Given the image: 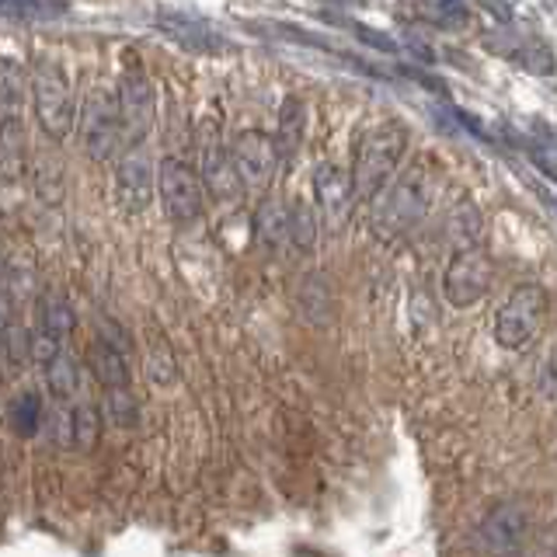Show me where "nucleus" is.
Wrapping results in <instances>:
<instances>
[{"mask_svg": "<svg viewBox=\"0 0 557 557\" xmlns=\"http://www.w3.org/2000/svg\"><path fill=\"white\" fill-rule=\"evenodd\" d=\"M28 74L14 57H0V126H25Z\"/></svg>", "mask_w": 557, "mask_h": 557, "instance_id": "obj_15", "label": "nucleus"}, {"mask_svg": "<svg viewBox=\"0 0 557 557\" xmlns=\"http://www.w3.org/2000/svg\"><path fill=\"white\" fill-rule=\"evenodd\" d=\"M157 196V164L147 147H129L115 157V202L122 213H147Z\"/></svg>", "mask_w": 557, "mask_h": 557, "instance_id": "obj_10", "label": "nucleus"}, {"mask_svg": "<svg viewBox=\"0 0 557 557\" xmlns=\"http://www.w3.org/2000/svg\"><path fill=\"white\" fill-rule=\"evenodd\" d=\"M115 104H119V122H122V144L144 147L153 122H157V91H153L150 77L136 63L122 74Z\"/></svg>", "mask_w": 557, "mask_h": 557, "instance_id": "obj_8", "label": "nucleus"}, {"mask_svg": "<svg viewBox=\"0 0 557 557\" xmlns=\"http://www.w3.org/2000/svg\"><path fill=\"white\" fill-rule=\"evenodd\" d=\"M231 150V164L237 171L240 188L248 191H265L278 171V157H275V144L269 133L261 129H244L234 136V144L226 147Z\"/></svg>", "mask_w": 557, "mask_h": 557, "instance_id": "obj_11", "label": "nucleus"}, {"mask_svg": "<svg viewBox=\"0 0 557 557\" xmlns=\"http://www.w3.org/2000/svg\"><path fill=\"white\" fill-rule=\"evenodd\" d=\"M87 370L95 373V380L109 391H126L133 383V366H129V345L126 331L115 324H101L95 342L87 345Z\"/></svg>", "mask_w": 557, "mask_h": 557, "instance_id": "obj_12", "label": "nucleus"}, {"mask_svg": "<svg viewBox=\"0 0 557 557\" xmlns=\"http://www.w3.org/2000/svg\"><path fill=\"white\" fill-rule=\"evenodd\" d=\"M144 370H147V380L153 383V387H161V391L174 387V380H178V362H174V352L164 338L150 342Z\"/></svg>", "mask_w": 557, "mask_h": 557, "instance_id": "obj_24", "label": "nucleus"}, {"mask_svg": "<svg viewBox=\"0 0 557 557\" xmlns=\"http://www.w3.org/2000/svg\"><path fill=\"white\" fill-rule=\"evenodd\" d=\"M35 327L49 331V335H57L63 345L74 338V327H77V313L70 307V300L63 293H46L39 300V310H35Z\"/></svg>", "mask_w": 557, "mask_h": 557, "instance_id": "obj_20", "label": "nucleus"}, {"mask_svg": "<svg viewBox=\"0 0 557 557\" xmlns=\"http://www.w3.org/2000/svg\"><path fill=\"white\" fill-rule=\"evenodd\" d=\"M304 129H307V109H304L300 98L289 95L283 104H278V126H275V136H272L278 164H289L293 157L300 153Z\"/></svg>", "mask_w": 557, "mask_h": 557, "instance_id": "obj_16", "label": "nucleus"}, {"mask_svg": "<svg viewBox=\"0 0 557 557\" xmlns=\"http://www.w3.org/2000/svg\"><path fill=\"white\" fill-rule=\"evenodd\" d=\"M161 28L178 46H185L188 52H223V49H231V42H226L223 35H216L213 28H206L199 22H191V17H185V14H164Z\"/></svg>", "mask_w": 557, "mask_h": 557, "instance_id": "obj_17", "label": "nucleus"}, {"mask_svg": "<svg viewBox=\"0 0 557 557\" xmlns=\"http://www.w3.org/2000/svg\"><path fill=\"white\" fill-rule=\"evenodd\" d=\"M8 425H11L14 435H22V440L39 435V429L46 425V400L35 391L14 394L11 405H8Z\"/></svg>", "mask_w": 557, "mask_h": 557, "instance_id": "obj_22", "label": "nucleus"}, {"mask_svg": "<svg viewBox=\"0 0 557 557\" xmlns=\"http://www.w3.org/2000/svg\"><path fill=\"white\" fill-rule=\"evenodd\" d=\"M540 387H544V394L557 397V348L550 352V359L544 362V373H540Z\"/></svg>", "mask_w": 557, "mask_h": 557, "instance_id": "obj_31", "label": "nucleus"}, {"mask_svg": "<svg viewBox=\"0 0 557 557\" xmlns=\"http://www.w3.org/2000/svg\"><path fill=\"white\" fill-rule=\"evenodd\" d=\"M313 202H318V213L321 223L327 231H342L352 216V206H356V191H352V178L348 171H342L338 164H318L313 171Z\"/></svg>", "mask_w": 557, "mask_h": 557, "instance_id": "obj_14", "label": "nucleus"}, {"mask_svg": "<svg viewBox=\"0 0 557 557\" xmlns=\"http://www.w3.org/2000/svg\"><path fill=\"white\" fill-rule=\"evenodd\" d=\"M157 191H161V206L171 223L188 226L202 216L206 191L196 164H188L185 157H164L157 164Z\"/></svg>", "mask_w": 557, "mask_h": 557, "instance_id": "obj_6", "label": "nucleus"}, {"mask_svg": "<svg viewBox=\"0 0 557 557\" xmlns=\"http://www.w3.org/2000/svg\"><path fill=\"white\" fill-rule=\"evenodd\" d=\"M547 289L536 283H522L509 293L495 313V342L505 348V352H519L527 348L530 338L536 335L547 321Z\"/></svg>", "mask_w": 557, "mask_h": 557, "instance_id": "obj_4", "label": "nucleus"}, {"mask_svg": "<svg viewBox=\"0 0 557 557\" xmlns=\"http://www.w3.org/2000/svg\"><path fill=\"white\" fill-rule=\"evenodd\" d=\"M98 435H101V411L95 405H81L70 411V443L77 449H95L98 446Z\"/></svg>", "mask_w": 557, "mask_h": 557, "instance_id": "obj_25", "label": "nucleus"}, {"mask_svg": "<svg viewBox=\"0 0 557 557\" xmlns=\"http://www.w3.org/2000/svg\"><path fill=\"white\" fill-rule=\"evenodd\" d=\"M28 91H32V109L35 119H39V129L52 144H60V139L74 133V91H70V81L60 60L49 57L35 60L28 74Z\"/></svg>", "mask_w": 557, "mask_h": 557, "instance_id": "obj_3", "label": "nucleus"}, {"mask_svg": "<svg viewBox=\"0 0 557 557\" xmlns=\"http://www.w3.org/2000/svg\"><path fill=\"white\" fill-rule=\"evenodd\" d=\"M14 324V304H11V293H8V286L0 283V335Z\"/></svg>", "mask_w": 557, "mask_h": 557, "instance_id": "obj_32", "label": "nucleus"}, {"mask_svg": "<svg viewBox=\"0 0 557 557\" xmlns=\"http://www.w3.org/2000/svg\"><path fill=\"white\" fill-rule=\"evenodd\" d=\"M32 188L39 202L46 206H60L63 196H66V174H63V164L57 153L49 150H39L32 157Z\"/></svg>", "mask_w": 557, "mask_h": 557, "instance_id": "obj_19", "label": "nucleus"}, {"mask_svg": "<svg viewBox=\"0 0 557 557\" xmlns=\"http://www.w3.org/2000/svg\"><path fill=\"white\" fill-rule=\"evenodd\" d=\"M0 14L32 22V17H60L66 14V4L63 0H0Z\"/></svg>", "mask_w": 557, "mask_h": 557, "instance_id": "obj_29", "label": "nucleus"}, {"mask_svg": "<svg viewBox=\"0 0 557 557\" xmlns=\"http://www.w3.org/2000/svg\"><path fill=\"white\" fill-rule=\"evenodd\" d=\"M199 182L206 196H213L216 202L231 206L240 196V182H237V171L231 164V150L223 147L220 139V122L206 119L202 129H199Z\"/></svg>", "mask_w": 557, "mask_h": 557, "instance_id": "obj_9", "label": "nucleus"}, {"mask_svg": "<svg viewBox=\"0 0 557 557\" xmlns=\"http://www.w3.org/2000/svg\"><path fill=\"white\" fill-rule=\"evenodd\" d=\"M411 14L435 28H446V32H463V28H470V22H474V11H470L463 0H418Z\"/></svg>", "mask_w": 557, "mask_h": 557, "instance_id": "obj_21", "label": "nucleus"}, {"mask_svg": "<svg viewBox=\"0 0 557 557\" xmlns=\"http://www.w3.org/2000/svg\"><path fill=\"white\" fill-rule=\"evenodd\" d=\"M331 4H338V8H359V4H366V0H331Z\"/></svg>", "mask_w": 557, "mask_h": 557, "instance_id": "obj_33", "label": "nucleus"}, {"mask_svg": "<svg viewBox=\"0 0 557 557\" xmlns=\"http://www.w3.org/2000/svg\"><path fill=\"white\" fill-rule=\"evenodd\" d=\"M348 28H352L366 46H373V49H380V52H391V57H397V49H400V46L391 39V35L373 32L370 25H356V22H348Z\"/></svg>", "mask_w": 557, "mask_h": 557, "instance_id": "obj_30", "label": "nucleus"}, {"mask_svg": "<svg viewBox=\"0 0 557 557\" xmlns=\"http://www.w3.org/2000/svg\"><path fill=\"white\" fill-rule=\"evenodd\" d=\"M255 237L265 251L278 255L289 248V206L278 199H265L255 213Z\"/></svg>", "mask_w": 557, "mask_h": 557, "instance_id": "obj_18", "label": "nucleus"}, {"mask_svg": "<svg viewBox=\"0 0 557 557\" xmlns=\"http://www.w3.org/2000/svg\"><path fill=\"white\" fill-rule=\"evenodd\" d=\"M104 422L115 425V429H133L139 422V405L133 397V387L104 394Z\"/></svg>", "mask_w": 557, "mask_h": 557, "instance_id": "obj_27", "label": "nucleus"}, {"mask_svg": "<svg viewBox=\"0 0 557 557\" xmlns=\"http://www.w3.org/2000/svg\"><path fill=\"white\" fill-rule=\"evenodd\" d=\"M42 376H46L49 397H57L60 405H70V400L81 394V362L70 352H60L52 359L42 370Z\"/></svg>", "mask_w": 557, "mask_h": 557, "instance_id": "obj_23", "label": "nucleus"}, {"mask_svg": "<svg viewBox=\"0 0 557 557\" xmlns=\"http://www.w3.org/2000/svg\"><path fill=\"white\" fill-rule=\"evenodd\" d=\"M405 150H408V129L400 122H380V126L359 136L352 153V171H348L356 202H373L391 185Z\"/></svg>", "mask_w": 557, "mask_h": 557, "instance_id": "obj_1", "label": "nucleus"}, {"mask_svg": "<svg viewBox=\"0 0 557 557\" xmlns=\"http://www.w3.org/2000/svg\"><path fill=\"white\" fill-rule=\"evenodd\" d=\"M370 223L373 234L380 240H397L411 234L418 223L429 213V171L418 161L414 168H408L400 178H391V185L380 191V196L370 202Z\"/></svg>", "mask_w": 557, "mask_h": 557, "instance_id": "obj_2", "label": "nucleus"}, {"mask_svg": "<svg viewBox=\"0 0 557 557\" xmlns=\"http://www.w3.org/2000/svg\"><path fill=\"white\" fill-rule=\"evenodd\" d=\"M547 557H557V554H547Z\"/></svg>", "mask_w": 557, "mask_h": 557, "instance_id": "obj_34", "label": "nucleus"}, {"mask_svg": "<svg viewBox=\"0 0 557 557\" xmlns=\"http://www.w3.org/2000/svg\"><path fill=\"white\" fill-rule=\"evenodd\" d=\"M527 536H530L527 509L516 502H505V505H495L478 527V547L487 557H516L522 544H527Z\"/></svg>", "mask_w": 557, "mask_h": 557, "instance_id": "obj_13", "label": "nucleus"}, {"mask_svg": "<svg viewBox=\"0 0 557 557\" xmlns=\"http://www.w3.org/2000/svg\"><path fill=\"white\" fill-rule=\"evenodd\" d=\"M495 283V261L478 244H467L463 251H457L449 258V265L443 272V296L449 300V307H474L481 304L487 289Z\"/></svg>", "mask_w": 557, "mask_h": 557, "instance_id": "obj_7", "label": "nucleus"}, {"mask_svg": "<svg viewBox=\"0 0 557 557\" xmlns=\"http://www.w3.org/2000/svg\"><path fill=\"white\" fill-rule=\"evenodd\" d=\"M313 244H318V213L307 202L289 206V248L307 255L313 251Z\"/></svg>", "mask_w": 557, "mask_h": 557, "instance_id": "obj_26", "label": "nucleus"}, {"mask_svg": "<svg viewBox=\"0 0 557 557\" xmlns=\"http://www.w3.org/2000/svg\"><path fill=\"white\" fill-rule=\"evenodd\" d=\"M81 147L95 164H109L122 150L119 104L109 87H91L81 104Z\"/></svg>", "mask_w": 557, "mask_h": 557, "instance_id": "obj_5", "label": "nucleus"}, {"mask_svg": "<svg viewBox=\"0 0 557 557\" xmlns=\"http://www.w3.org/2000/svg\"><path fill=\"white\" fill-rule=\"evenodd\" d=\"M502 52H509V57L519 60L522 70H530V74H554V57L544 42H509Z\"/></svg>", "mask_w": 557, "mask_h": 557, "instance_id": "obj_28", "label": "nucleus"}]
</instances>
